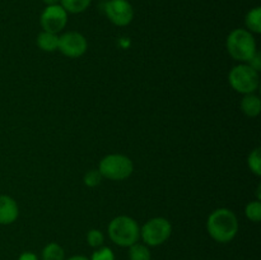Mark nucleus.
<instances>
[{
    "instance_id": "obj_10",
    "label": "nucleus",
    "mask_w": 261,
    "mask_h": 260,
    "mask_svg": "<svg viewBox=\"0 0 261 260\" xmlns=\"http://www.w3.org/2000/svg\"><path fill=\"white\" fill-rule=\"evenodd\" d=\"M19 214L17 201L8 195H0V224H12Z\"/></svg>"
},
{
    "instance_id": "obj_8",
    "label": "nucleus",
    "mask_w": 261,
    "mask_h": 260,
    "mask_svg": "<svg viewBox=\"0 0 261 260\" xmlns=\"http://www.w3.org/2000/svg\"><path fill=\"white\" fill-rule=\"evenodd\" d=\"M40 22L43 31L58 35L60 31L65 28L66 23H68V13L60 4L50 5L43 9Z\"/></svg>"
},
{
    "instance_id": "obj_6",
    "label": "nucleus",
    "mask_w": 261,
    "mask_h": 260,
    "mask_svg": "<svg viewBox=\"0 0 261 260\" xmlns=\"http://www.w3.org/2000/svg\"><path fill=\"white\" fill-rule=\"evenodd\" d=\"M172 233L170 221L162 217H155L145 222L140 228V237L148 246H158L167 241Z\"/></svg>"
},
{
    "instance_id": "obj_20",
    "label": "nucleus",
    "mask_w": 261,
    "mask_h": 260,
    "mask_svg": "<svg viewBox=\"0 0 261 260\" xmlns=\"http://www.w3.org/2000/svg\"><path fill=\"white\" fill-rule=\"evenodd\" d=\"M89 260H115V254L110 247H98Z\"/></svg>"
},
{
    "instance_id": "obj_1",
    "label": "nucleus",
    "mask_w": 261,
    "mask_h": 260,
    "mask_svg": "<svg viewBox=\"0 0 261 260\" xmlns=\"http://www.w3.org/2000/svg\"><path fill=\"white\" fill-rule=\"evenodd\" d=\"M206 229L214 241L221 244L232 241L239 232V221L236 214L227 208L217 209L208 217Z\"/></svg>"
},
{
    "instance_id": "obj_21",
    "label": "nucleus",
    "mask_w": 261,
    "mask_h": 260,
    "mask_svg": "<svg viewBox=\"0 0 261 260\" xmlns=\"http://www.w3.org/2000/svg\"><path fill=\"white\" fill-rule=\"evenodd\" d=\"M102 181V175L99 173L98 170H91L86 173L84 176V184L89 188H94V186L99 185Z\"/></svg>"
},
{
    "instance_id": "obj_15",
    "label": "nucleus",
    "mask_w": 261,
    "mask_h": 260,
    "mask_svg": "<svg viewBox=\"0 0 261 260\" xmlns=\"http://www.w3.org/2000/svg\"><path fill=\"white\" fill-rule=\"evenodd\" d=\"M42 260H65V252L60 245L51 242L43 247Z\"/></svg>"
},
{
    "instance_id": "obj_24",
    "label": "nucleus",
    "mask_w": 261,
    "mask_h": 260,
    "mask_svg": "<svg viewBox=\"0 0 261 260\" xmlns=\"http://www.w3.org/2000/svg\"><path fill=\"white\" fill-rule=\"evenodd\" d=\"M46 4V7H50V5H58L60 3V0H42Z\"/></svg>"
},
{
    "instance_id": "obj_9",
    "label": "nucleus",
    "mask_w": 261,
    "mask_h": 260,
    "mask_svg": "<svg viewBox=\"0 0 261 260\" xmlns=\"http://www.w3.org/2000/svg\"><path fill=\"white\" fill-rule=\"evenodd\" d=\"M88 43L86 37L79 32H68L64 33L59 37V48L61 53L68 58H79L84 55L87 51Z\"/></svg>"
},
{
    "instance_id": "obj_2",
    "label": "nucleus",
    "mask_w": 261,
    "mask_h": 260,
    "mask_svg": "<svg viewBox=\"0 0 261 260\" xmlns=\"http://www.w3.org/2000/svg\"><path fill=\"white\" fill-rule=\"evenodd\" d=\"M226 45L229 55L241 63H249L257 53L256 41L252 33L242 28H237L229 33Z\"/></svg>"
},
{
    "instance_id": "obj_18",
    "label": "nucleus",
    "mask_w": 261,
    "mask_h": 260,
    "mask_svg": "<svg viewBox=\"0 0 261 260\" xmlns=\"http://www.w3.org/2000/svg\"><path fill=\"white\" fill-rule=\"evenodd\" d=\"M247 163H249V167L252 172L256 176L261 175V154H260V148H256V149L252 150L249 155V160H247Z\"/></svg>"
},
{
    "instance_id": "obj_7",
    "label": "nucleus",
    "mask_w": 261,
    "mask_h": 260,
    "mask_svg": "<svg viewBox=\"0 0 261 260\" xmlns=\"http://www.w3.org/2000/svg\"><path fill=\"white\" fill-rule=\"evenodd\" d=\"M107 18L119 27L130 24L134 18V9L127 0H109L105 4Z\"/></svg>"
},
{
    "instance_id": "obj_4",
    "label": "nucleus",
    "mask_w": 261,
    "mask_h": 260,
    "mask_svg": "<svg viewBox=\"0 0 261 260\" xmlns=\"http://www.w3.org/2000/svg\"><path fill=\"white\" fill-rule=\"evenodd\" d=\"M102 177L109 180L121 181L129 177L134 171L132 160L124 154H109L102 158L98 167Z\"/></svg>"
},
{
    "instance_id": "obj_12",
    "label": "nucleus",
    "mask_w": 261,
    "mask_h": 260,
    "mask_svg": "<svg viewBox=\"0 0 261 260\" xmlns=\"http://www.w3.org/2000/svg\"><path fill=\"white\" fill-rule=\"evenodd\" d=\"M38 47L46 53H53L59 48V36L51 32H41L37 37Z\"/></svg>"
},
{
    "instance_id": "obj_13",
    "label": "nucleus",
    "mask_w": 261,
    "mask_h": 260,
    "mask_svg": "<svg viewBox=\"0 0 261 260\" xmlns=\"http://www.w3.org/2000/svg\"><path fill=\"white\" fill-rule=\"evenodd\" d=\"M245 23L251 33H261V8L256 7L250 10L245 17Z\"/></svg>"
},
{
    "instance_id": "obj_3",
    "label": "nucleus",
    "mask_w": 261,
    "mask_h": 260,
    "mask_svg": "<svg viewBox=\"0 0 261 260\" xmlns=\"http://www.w3.org/2000/svg\"><path fill=\"white\" fill-rule=\"evenodd\" d=\"M109 236L114 244L122 247H130L139 240V224L132 217H116L109 224Z\"/></svg>"
},
{
    "instance_id": "obj_16",
    "label": "nucleus",
    "mask_w": 261,
    "mask_h": 260,
    "mask_svg": "<svg viewBox=\"0 0 261 260\" xmlns=\"http://www.w3.org/2000/svg\"><path fill=\"white\" fill-rule=\"evenodd\" d=\"M149 249L147 245L143 244H134L129 247V259L130 260H150Z\"/></svg>"
},
{
    "instance_id": "obj_19",
    "label": "nucleus",
    "mask_w": 261,
    "mask_h": 260,
    "mask_svg": "<svg viewBox=\"0 0 261 260\" xmlns=\"http://www.w3.org/2000/svg\"><path fill=\"white\" fill-rule=\"evenodd\" d=\"M105 236L99 229H91V231L87 233V242H88L89 246L94 247V249H98L103 245Z\"/></svg>"
},
{
    "instance_id": "obj_11",
    "label": "nucleus",
    "mask_w": 261,
    "mask_h": 260,
    "mask_svg": "<svg viewBox=\"0 0 261 260\" xmlns=\"http://www.w3.org/2000/svg\"><path fill=\"white\" fill-rule=\"evenodd\" d=\"M241 110L247 116L256 117L261 111L260 98L252 93L245 94V97L241 101Z\"/></svg>"
},
{
    "instance_id": "obj_23",
    "label": "nucleus",
    "mask_w": 261,
    "mask_h": 260,
    "mask_svg": "<svg viewBox=\"0 0 261 260\" xmlns=\"http://www.w3.org/2000/svg\"><path fill=\"white\" fill-rule=\"evenodd\" d=\"M18 260H38V259L33 252L25 251L23 252V254H20V256L18 257Z\"/></svg>"
},
{
    "instance_id": "obj_22",
    "label": "nucleus",
    "mask_w": 261,
    "mask_h": 260,
    "mask_svg": "<svg viewBox=\"0 0 261 260\" xmlns=\"http://www.w3.org/2000/svg\"><path fill=\"white\" fill-rule=\"evenodd\" d=\"M249 65L251 66V68L254 69V70L260 71V69H261V59H260V54L259 53L255 54L254 58H252L251 60L249 61Z\"/></svg>"
},
{
    "instance_id": "obj_25",
    "label": "nucleus",
    "mask_w": 261,
    "mask_h": 260,
    "mask_svg": "<svg viewBox=\"0 0 261 260\" xmlns=\"http://www.w3.org/2000/svg\"><path fill=\"white\" fill-rule=\"evenodd\" d=\"M68 260H89V259H88V257L83 256V255H74V256L69 257Z\"/></svg>"
},
{
    "instance_id": "obj_5",
    "label": "nucleus",
    "mask_w": 261,
    "mask_h": 260,
    "mask_svg": "<svg viewBox=\"0 0 261 260\" xmlns=\"http://www.w3.org/2000/svg\"><path fill=\"white\" fill-rule=\"evenodd\" d=\"M228 81L232 88L239 93H254L260 83L259 71L254 70L249 64H241L229 71Z\"/></svg>"
},
{
    "instance_id": "obj_17",
    "label": "nucleus",
    "mask_w": 261,
    "mask_h": 260,
    "mask_svg": "<svg viewBox=\"0 0 261 260\" xmlns=\"http://www.w3.org/2000/svg\"><path fill=\"white\" fill-rule=\"evenodd\" d=\"M246 217L252 222H260L261 219V203L260 200L250 201L245 208Z\"/></svg>"
},
{
    "instance_id": "obj_14",
    "label": "nucleus",
    "mask_w": 261,
    "mask_h": 260,
    "mask_svg": "<svg viewBox=\"0 0 261 260\" xmlns=\"http://www.w3.org/2000/svg\"><path fill=\"white\" fill-rule=\"evenodd\" d=\"M92 0H60V5L66 10V13H83L84 10L88 9Z\"/></svg>"
}]
</instances>
